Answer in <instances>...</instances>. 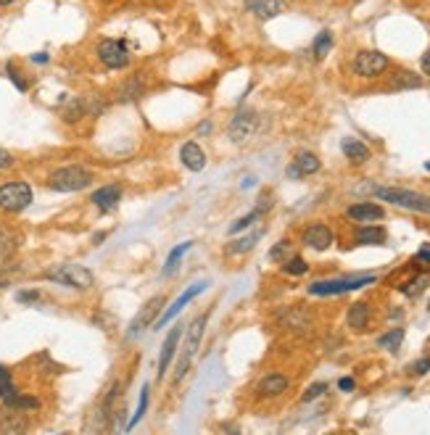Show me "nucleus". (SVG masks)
Masks as SVG:
<instances>
[{
    "instance_id": "f257e3e1",
    "label": "nucleus",
    "mask_w": 430,
    "mask_h": 435,
    "mask_svg": "<svg viewBox=\"0 0 430 435\" xmlns=\"http://www.w3.org/2000/svg\"><path fill=\"white\" fill-rule=\"evenodd\" d=\"M208 325V314H198L188 325V330H185V341H182V348H179V359H177V372H175V383H179L182 377L188 375V370H190V364H193L195 354H198V345L204 341V330H206Z\"/></svg>"
},
{
    "instance_id": "f03ea898",
    "label": "nucleus",
    "mask_w": 430,
    "mask_h": 435,
    "mask_svg": "<svg viewBox=\"0 0 430 435\" xmlns=\"http://www.w3.org/2000/svg\"><path fill=\"white\" fill-rule=\"evenodd\" d=\"M372 195L383 203H393L399 209L415 211V214H430V195L407 190V188H372Z\"/></svg>"
},
{
    "instance_id": "7ed1b4c3",
    "label": "nucleus",
    "mask_w": 430,
    "mask_h": 435,
    "mask_svg": "<svg viewBox=\"0 0 430 435\" xmlns=\"http://www.w3.org/2000/svg\"><path fill=\"white\" fill-rule=\"evenodd\" d=\"M92 185V172L85 166H61L48 177V188L56 193H77Z\"/></svg>"
},
{
    "instance_id": "20e7f679",
    "label": "nucleus",
    "mask_w": 430,
    "mask_h": 435,
    "mask_svg": "<svg viewBox=\"0 0 430 435\" xmlns=\"http://www.w3.org/2000/svg\"><path fill=\"white\" fill-rule=\"evenodd\" d=\"M45 280L66 287H77V290H88V287L95 285L92 272L88 267H82V264H61V267H53V270L45 272Z\"/></svg>"
},
{
    "instance_id": "39448f33",
    "label": "nucleus",
    "mask_w": 430,
    "mask_h": 435,
    "mask_svg": "<svg viewBox=\"0 0 430 435\" xmlns=\"http://www.w3.org/2000/svg\"><path fill=\"white\" fill-rule=\"evenodd\" d=\"M375 283H378L375 274H359V277H341V280H320V283H312L306 290H309V296H343V293L375 285Z\"/></svg>"
},
{
    "instance_id": "423d86ee",
    "label": "nucleus",
    "mask_w": 430,
    "mask_h": 435,
    "mask_svg": "<svg viewBox=\"0 0 430 435\" xmlns=\"http://www.w3.org/2000/svg\"><path fill=\"white\" fill-rule=\"evenodd\" d=\"M32 203V188L27 182L14 180L0 185V209L8 214H19Z\"/></svg>"
},
{
    "instance_id": "0eeeda50",
    "label": "nucleus",
    "mask_w": 430,
    "mask_h": 435,
    "mask_svg": "<svg viewBox=\"0 0 430 435\" xmlns=\"http://www.w3.org/2000/svg\"><path fill=\"white\" fill-rule=\"evenodd\" d=\"M98 61L104 63L106 69L119 72V69H127V66H130L133 56H130V48H127L124 40H111V37H106V40L98 43Z\"/></svg>"
},
{
    "instance_id": "6e6552de",
    "label": "nucleus",
    "mask_w": 430,
    "mask_h": 435,
    "mask_svg": "<svg viewBox=\"0 0 430 435\" xmlns=\"http://www.w3.org/2000/svg\"><path fill=\"white\" fill-rule=\"evenodd\" d=\"M391 66L386 53L380 50H359L351 61V69H354L356 77H364V79H372V77H380Z\"/></svg>"
},
{
    "instance_id": "1a4fd4ad",
    "label": "nucleus",
    "mask_w": 430,
    "mask_h": 435,
    "mask_svg": "<svg viewBox=\"0 0 430 435\" xmlns=\"http://www.w3.org/2000/svg\"><path fill=\"white\" fill-rule=\"evenodd\" d=\"M256 127H259V117H256V111L251 108H240L233 121H230V127H227V135L233 143H248L256 132Z\"/></svg>"
},
{
    "instance_id": "9d476101",
    "label": "nucleus",
    "mask_w": 430,
    "mask_h": 435,
    "mask_svg": "<svg viewBox=\"0 0 430 435\" xmlns=\"http://www.w3.org/2000/svg\"><path fill=\"white\" fill-rule=\"evenodd\" d=\"M206 287H208L206 280H204V283H195V285L188 287V290H185V293H182V296H179V299L175 301V303H172V306H169V309H166V312H164V314L159 316L156 322H153V325H156V330L166 327V325H169V322H172V319H175V316H177L179 312H182V309H185V306H188V303L195 299V296H201Z\"/></svg>"
},
{
    "instance_id": "9b49d317",
    "label": "nucleus",
    "mask_w": 430,
    "mask_h": 435,
    "mask_svg": "<svg viewBox=\"0 0 430 435\" xmlns=\"http://www.w3.org/2000/svg\"><path fill=\"white\" fill-rule=\"evenodd\" d=\"M164 309V296H153L143 303V309H140V314L135 316L133 322H130V332H127V338H137L140 332L148 327L150 322L159 316V312Z\"/></svg>"
},
{
    "instance_id": "f8f14e48",
    "label": "nucleus",
    "mask_w": 430,
    "mask_h": 435,
    "mask_svg": "<svg viewBox=\"0 0 430 435\" xmlns=\"http://www.w3.org/2000/svg\"><path fill=\"white\" fill-rule=\"evenodd\" d=\"M320 159H317V153H312V150H301V153H296V159L291 161V166H288V177L291 180H301V177H309V174H317L320 172Z\"/></svg>"
},
{
    "instance_id": "ddd939ff",
    "label": "nucleus",
    "mask_w": 430,
    "mask_h": 435,
    "mask_svg": "<svg viewBox=\"0 0 430 435\" xmlns=\"http://www.w3.org/2000/svg\"><path fill=\"white\" fill-rule=\"evenodd\" d=\"M301 241L306 248H312V251H327L330 245H333V232H330V227L322 225V222H314L304 230V235H301Z\"/></svg>"
},
{
    "instance_id": "4468645a",
    "label": "nucleus",
    "mask_w": 430,
    "mask_h": 435,
    "mask_svg": "<svg viewBox=\"0 0 430 435\" xmlns=\"http://www.w3.org/2000/svg\"><path fill=\"white\" fill-rule=\"evenodd\" d=\"M27 427H30V420L21 414V409L6 406L0 412V433L3 435H21L27 433Z\"/></svg>"
},
{
    "instance_id": "2eb2a0df",
    "label": "nucleus",
    "mask_w": 430,
    "mask_h": 435,
    "mask_svg": "<svg viewBox=\"0 0 430 435\" xmlns=\"http://www.w3.org/2000/svg\"><path fill=\"white\" fill-rule=\"evenodd\" d=\"M179 161H182L185 169H190V172H204V166H206V153H204V148H201L195 140H190V143H185L182 150H179Z\"/></svg>"
},
{
    "instance_id": "dca6fc26",
    "label": "nucleus",
    "mask_w": 430,
    "mask_h": 435,
    "mask_svg": "<svg viewBox=\"0 0 430 435\" xmlns=\"http://www.w3.org/2000/svg\"><path fill=\"white\" fill-rule=\"evenodd\" d=\"M92 206L98 211H111L117 209V203L121 201V188L119 185H104V188H98L95 193H92Z\"/></svg>"
},
{
    "instance_id": "f3484780",
    "label": "nucleus",
    "mask_w": 430,
    "mask_h": 435,
    "mask_svg": "<svg viewBox=\"0 0 430 435\" xmlns=\"http://www.w3.org/2000/svg\"><path fill=\"white\" fill-rule=\"evenodd\" d=\"M179 338H182V325L172 327V330H169V335H166V341H164L162 356H159V375H164V372L169 370V364H172L175 354H177Z\"/></svg>"
},
{
    "instance_id": "a211bd4d",
    "label": "nucleus",
    "mask_w": 430,
    "mask_h": 435,
    "mask_svg": "<svg viewBox=\"0 0 430 435\" xmlns=\"http://www.w3.org/2000/svg\"><path fill=\"white\" fill-rule=\"evenodd\" d=\"M346 216L354 219V222H364L367 225V222H380L386 216V211L378 203H354L351 209L346 211Z\"/></svg>"
},
{
    "instance_id": "6ab92c4d",
    "label": "nucleus",
    "mask_w": 430,
    "mask_h": 435,
    "mask_svg": "<svg viewBox=\"0 0 430 435\" xmlns=\"http://www.w3.org/2000/svg\"><path fill=\"white\" fill-rule=\"evenodd\" d=\"M285 0H246V11H251L259 19H275L282 14Z\"/></svg>"
},
{
    "instance_id": "aec40b11",
    "label": "nucleus",
    "mask_w": 430,
    "mask_h": 435,
    "mask_svg": "<svg viewBox=\"0 0 430 435\" xmlns=\"http://www.w3.org/2000/svg\"><path fill=\"white\" fill-rule=\"evenodd\" d=\"M269 209H272V203H269V198H267V195H264V198L259 201V206H256V209L248 211L246 216H240V219H235V222L230 225V235H237V232H243V230H248V227H251L253 222H259V219H262V216H264V214H267Z\"/></svg>"
},
{
    "instance_id": "412c9836",
    "label": "nucleus",
    "mask_w": 430,
    "mask_h": 435,
    "mask_svg": "<svg viewBox=\"0 0 430 435\" xmlns=\"http://www.w3.org/2000/svg\"><path fill=\"white\" fill-rule=\"evenodd\" d=\"M370 316H372V309L367 301H356L349 306V314H346V322H349V327L351 330H364L367 325H370Z\"/></svg>"
},
{
    "instance_id": "4be33fe9",
    "label": "nucleus",
    "mask_w": 430,
    "mask_h": 435,
    "mask_svg": "<svg viewBox=\"0 0 430 435\" xmlns=\"http://www.w3.org/2000/svg\"><path fill=\"white\" fill-rule=\"evenodd\" d=\"M341 150H343V156H346L351 164H364V161H370V148H367L362 140L346 137V140L341 143Z\"/></svg>"
},
{
    "instance_id": "5701e85b",
    "label": "nucleus",
    "mask_w": 430,
    "mask_h": 435,
    "mask_svg": "<svg viewBox=\"0 0 430 435\" xmlns=\"http://www.w3.org/2000/svg\"><path fill=\"white\" fill-rule=\"evenodd\" d=\"M386 230L383 227H378V225H364V227H359L356 230V235H354V243L356 245H383L386 243Z\"/></svg>"
},
{
    "instance_id": "b1692460",
    "label": "nucleus",
    "mask_w": 430,
    "mask_h": 435,
    "mask_svg": "<svg viewBox=\"0 0 430 435\" xmlns=\"http://www.w3.org/2000/svg\"><path fill=\"white\" fill-rule=\"evenodd\" d=\"M288 385H291V380L285 375H280V372H272V375H267L262 383H259V396H280V393H285L288 390Z\"/></svg>"
},
{
    "instance_id": "393cba45",
    "label": "nucleus",
    "mask_w": 430,
    "mask_h": 435,
    "mask_svg": "<svg viewBox=\"0 0 430 435\" xmlns=\"http://www.w3.org/2000/svg\"><path fill=\"white\" fill-rule=\"evenodd\" d=\"M3 404L11 406V409H21V412H27V409H40V398H35V396H21V393L11 390V393L3 398Z\"/></svg>"
},
{
    "instance_id": "a878e982",
    "label": "nucleus",
    "mask_w": 430,
    "mask_h": 435,
    "mask_svg": "<svg viewBox=\"0 0 430 435\" xmlns=\"http://www.w3.org/2000/svg\"><path fill=\"white\" fill-rule=\"evenodd\" d=\"M333 43H335V40H333V32H330V30H322V32H320V34L314 37V45H312L314 59H317V61L325 59L327 53L333 50Z\"/></svg>"
},
{
    "instance_id": "bb28decb",
    "label": "nucleus",
    "mask_w": 430,
    "mask_h": 435,
    "mask_svg": "<svg viewBox=\"0 0 430 435\" xmlns=\"http://www.w3.org/2000/svg\"><path fill=\"white\" fill-rule=\"evenodd\" d=\"M282 322L291 327V330H309V316L304 314L301 309H288L285 314H282Z\"/></svg>"
},
{
    "instance_id": "cd10ccee",
    "label": "nucleus",
    "mask_w": 430,
    "mask_h": 435,
    "mask_svg": "<svg viewBox=\"0 0 430 435\" xmlns=\"http://www.w3.org/2000/svg\"><path fill=\"white\" fill-rule=\"evenodd\" d=\"M259 238H262V232H251V235H246L243 241H233L230 245H227V254L230 256H240V254H248L253 245L259 243Z\"/></svg>"
},
{
    "instance_id": "c85d7f7f",
    "label": "nucleus",
    "mask_w": 430,
    "mask_h": 435,
    "mask_svg": "<svg viewBox=\"0 0 430 435\" xmlns=\"http://www.w3.org/2000/svg\"><path fill=\"white\" fill-rule=\"evenodd\" d=\"M16 235L8 232V230H0V264H6L16 251Z\"/></svg>"
},
{
    "instance_id": "c756f323",
    "label": "nucleus",
    "mask_w": 430,
    "mask_h": 435,
    "mask_svg": "<svg viewBox=\"0 0 430 435\" xmlns=\"http://www.w3.org/2000/svg\"><path fill=\"white\" fill-rule=\"evenodd\" d=\"M190 245H193L190 241L179 243L177 248H175L172 254L166 256V264H164V274H175V270H177V264H179V259H182V256L190 251Z\"/></svg>"
},
{
    "instance_id": "7c9ffc66",
    "label": "nucleus",
    "mask_w": 430,
    "mask_h": 435,
    "mask_svg": "<svg viewBox=\"0 0 430 435\" xmlns=\"http://www.w3.org/2000/svg\"><path fill=\"white\" fill-rule=\"evenodd\" d=\"M282 272H285V274H291V277H301V274H306V272H309V264H306L301 256H291V259H285V261H282Z\"/></svg>"
},
{
    "instance_id": "2f4dec72",
    "label": "nucleus",
    "mask_w": 430,
    "mask_h": 435,
    "mask_svg": "<svg viewBox=\"0 0 430 435\" xmlns=\"http://www.w3.org/2000/svg\"><path fill=\"white\" fill-rule=\"evenodd\" d=\"M401 341H404V330H401V327H393V330H388L386 335L378 338V345H380V348H388V351H396L401 345Z\"/></svg>"
},
{
    "instance_id": "473e14b6",
    "label": "nucleus",
    "mask_w": 430,
    "mask_h": 435,
    "mask_svg": "<svg viewBox=\"0 0 430 435\" xmlns=\"http://www.w3.org/2000/svg\"><path fill=\"white\" fill-rule=\"evenodd\" d=\"M430 285V274H420V277H415L412 283H407L404 287H399L404 296H409V299H415V296H420L425 287Z\"/></svg>"
},
{
    "instance_id": "72a5a7b5",
    "label": "nucleus",
    "mask_w": 430,
    "mask_h": 435,
    "mask_svg": "<svg viewBox=\"0 0 430 435\" xmlns=\"http://www.w3.org/2000/svg\"><path fill=\"white\" fill-rule=\"evenodd\" d=\"M420 85H422V79L417 74H412V72H399V74L393 77V88H396V90H399V88H409V90H412V88H420Z\"/></svg>"
},
{
    "instance_id": "f704fd0d",
    "label": "nucleus",
    "mask_w": 430,
    "mask_h": 435,
    "mask_svg": "<svg viewBox=\"0 0 430 435\" xmlns=\"http://www.w3.org/2000/svg\"><path fill=\"white\" fill-rule=\"evenodd\" d=\"M148 390L150 388H148V383H146V385H143V390H140V404H137V409H135V417L130 420V425H127V427H135L137 422L146 417V412H148Z\"/></svg>"
},
{
    "instance_id": "c9c22d12",
    "label": "nucleus",
    "mask_w": 430,
    "mask_h": 435,
    "mask_svg": "<svg viewBox=\"0 0 430 435\" xmlns=\"http://www.w3.org/2000/svg\"><path fill=\"white\" fill-rule=\"evenodd\" d=\"M6 74H8V79H11V82L16 85V90H21V92L30 90V82L24 79V74H21V72L16 69L14 63H6Z\"/></svg>"
},
{
    "instance_id": "e433bc0d",
    "label": "nucleus",
    "mask_w": 430,
    "mask_h": 435,
    "mask_svg": "<svg viewBox=\"0 0 430 435\" xmlns=\"http://www.w3.org/2000/svg\"><path fill=\"white\" fill-rule=\"evenodd\" d=\"M428 372H430V356H422V359L412 361V364L407 367V375H412V377H422V375H428Z\"/></svg>"
},
{
    "instance_id": "4c0bfd02",
    "label": "nucleus",
    "mask_w": 430,
    "mask_h": 435,
    "mask_svg": "<svg viewBox=\"0 0 430 435\" xmlns=\"http://www.w3.org/2000/svg\"><path fill=\"white\" fill-rule=\"evenodd\" d=\"M11 390H14V377H11V370L0 364V398H6Z\"/></svg>"
},
{
    "instance_id": "58836bf2",
    "label": "nucleus",
    "mask_w": 430,
    "mask_h": 435,
    "mask_svg": "<svg viewBox=\"0 0 430 435\" xmlns=\"http://www.w3.org/2000/svg\"><path fill=\"white\" fill-rule=\"evenodd\" d=\"M325 390H327L325 383H314V385H309V388L304 390V396H301V401H304V404H309V401H314V398H320V396H322Z\"/></svg>"
},
{
    "instance_id": "ea45409f",
    "label": "nucleus",
    "mask_w": 430,
    "mask_h": 435,
    "mask_svg": "<svg viewBox=\"0 0 430 435\" xmlns=\"http://www.w3.org/2000/svg\"><path fill=\"white\" fill-rule=\"evenodd\" d=\"M291 254V241H280L272 251H269V259L272 261H285V256Z\"/></svg>"
},
{
    "instance_id": "a19ab883",
    "label": "nucleus",
    "mask_w": 430,
    "mask_h": 435,
    "mask_svg": "<svg viewBox=\"0 0 430 435\" xmlns=\"http://www.w3.org/2000/svg\"><path fill=\"white\" fill-rule=\"evenodd\" d=\"M412 264H415V270L430 272V248H422V251H420V254L412 259Z\"/></svg>"
},
{
    "instance_id": "79ce46f5",
    "label": "nucleus",
    "mask_w": 430,
    "mask_h": 435,
    "mask_svg": "<svg viewBox=\"0 0 430 435\" xmlns=\"http://www.w3.org/2000/svg\"><path fill=\"white\" fill-rule=\"evenodd\" d=\"M11 166H14V156L6 148H0V172H6V169H11Z\"/></svg>"
},
{
    "instance_id": "37998d69",
    "label": "nucleus",
    "mask_w": 430,
    "mask_h": 435,
    "mask_svg": "<svg viewBox=\"0 0 430 435\" xmlns=\"http://www.w3.org/2000/svg\"><path fill=\"white\" fill-rule=\"evenodd\" d=\"M16 299L21 301V303H30V301H37V299H40V293H37V290H21V293H19Z\"/></svg>"
},
{
    "instance_id": "c03bdc74",
    "label": "nucleus",
    "mask_w": 430,
    "mask_h": 435,
    "mask_svg": "<svg viewBox=\"0 0 430 435\" xmlns=\"http://www.w3.org/2000/svg\"><path fill=\"white\" fill-rule=\"evenodd\" d=\"M338 388H341L343 393H349V390H354V388H356L354 377H341V380H338Z\"/></svg>"
},
{
    "instance_id": "a18cd8bd",
    "label": "nucleus",
    "mask_w": 430,
    "mask_h": 435,
    "mask_svg": "<svg viewBox=\"0 0 430 435\" xmlns=\"http://www.w3.org/2000/svg\"><path fill=\"white\" fill-rule=\"evenodd\" d=\"M30 59H32V63H48L50 56H48V53H32Z\"/></svg>"
},
{
    "instance_id": "49530a36",
    "label": "nucleus",
    "mask_w": 430,
    "mask_h": 435,
    "mask_svg": "<svg viewBox=\"0 0 430 435\" xmlns=\"http://www.w3.org/2000/svg\"><path fill=\"white\" fill-rule=\"evenodd\" d=\"M422 72L430 77V50L425 53V56H422Z\"/></svg>"
},
{
    "instance_id": "de8ad7c7",
    "label": "nucleus",
    "mask_w": 430,
    "mask_h": 435,
    "mask_svg": "<svg viewBox=\"0 0 430 435\" xmlns=\"http://www.w3.org/2000/svg\"><path fill=\"white\" fill-rule=\"evenodd\" d=\"M198 132H201V135H208V132H211V124H201Z\"/></svg>"
},
{
    "instance_id": "09e8293b",
    "label": "nucleus",
    "mask_w": 430,
    "mask_h": 435,
    "mask_svg": "<svg viewBox=\"0 0 430 435\" xmlns=\"http://www.w3.org/2000/svg\"><path fill=\"white\" fill-rule=\"evenodd\" d=\"M11 3H16V0H0V6H11Z\"/></svg>"
},
{
    "instance_id": "8fccbe9b",
    "label": "nucleus",
    "mask_w": 430,
    "mask_h": 435,
    "mask_svg": "<svg viewBox=\"0 0 430 435\" xmlns=\"http://www.w3.org/2000/svg\"><path fill=\"white\" fill-rule=\"evenodd\" d=\"M0 287H8V283H6V280H0Z\"/></svg>"
},
{
    "instance_id": "3c124183",
    "label": "nucleus",
    "mask_w": 430,
    "mask_h": 435,
    "mask_svg": "<svg viewBox=\"0 0 430 435\" xmlns=\"http://www.w3.org/2000/svg\"><path fill=\"white\" fill-rule=\"evenodd\" d=\"M425 169H428V172H430V161H428V164H425Z\"/></svg>"
}]
</instances>
